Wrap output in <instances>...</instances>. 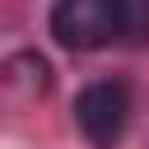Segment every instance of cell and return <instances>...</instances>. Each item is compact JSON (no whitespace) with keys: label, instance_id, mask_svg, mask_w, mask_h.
Here are the masks:
<instances>
[{"label":"cell","instance_id":"3","mask_svg":"<svg viewBox=\"0 0 149 149\" xmlns=\"http://www.w3.org/2000/svg\"><path fill=\"white\" fill-rule=\"evenodd\" d=\"M121 42H149V0H121Z\"/></svg>","mask_w":149,"mask_h":149},{"label":"cell","instance_id":"1","mask_svg":"<svg viewBox=\"0 0 149 149\" xmlns=\"http://www.w3.org/2000/svg\"><path fill=\"white\" fill-rule=\"evenodd\" d=\"M74 126L93 149H116L130 126V88L126 79H93L74 93Z\"/></svg>","mask_w":149,"mask_h":149},{"label":"cell","instance_id":"2","mask_svg":"<svg viewBox=\"0 0 149 149\" xmlns=\"http://www.w3.org/2000/svg\"><path fill=\"white\" fill-rule=\"evenodd\" d=\"M51 37L70 51H102L121 42V0H61L51 9Z\"/></svg>","mask_w":149,"mask_h":149}]
</instances>
